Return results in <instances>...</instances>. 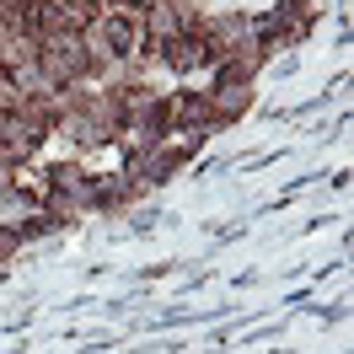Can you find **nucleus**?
Returning <instances> with one entry per match:
<instances>
[{"instance_id": "f257e3e1", "label": "nucleus", "mask_w": 354, "mask_h": 354, "mask_svg": "<svg viewBox=\"0 0 354 354\" xmlns=\"http://www.w3.org/2000/svg\"><path fill=\"white\" fill-rule=\"evenodd\" d=\"M81 44H86V54H91V70L151 59L140 11H129V6H102L97 17H86V22H81Z\"/></svg>"}, {"instance_id": "f03ea898", "label": "nucleus", "mask_w": 354, "mask_h": 354, "mask_svg": "<svg viewBox=\"0 0 354 354\" xmlns=\"http://www.w3.org/2000/svg\"><path fill=\"white\" fill-rule=\"evenodd\" d=\"M38 65H44V75L54 81V91L91 81V54H86V44H81V27H59V32L38 38Z\"/></svg>"}, {"instance_id": "7ed1b4c3", "label": "nucleus", "mask_w": 354, "mask_h": 354, "mask_svg": "<svg viewBox=\"0 0 354 354\" xmlns=\"http://www.w3.org/2000/svg\"><path fill=\"white\" fill-rule=\"evenodd\" d=\"M44 140H48V129L32 124L22 108L0 113V161H6V167H27L32 156L44 151Z\"/></svg>"}, {"instance_id": "20e7f679", "label": "nucleus", "mask_w": 354, "mask_h": 354, "mask_svg": "<svg viewBox=\"0 0 354 354\" xmlns=\"http://www.w3.org/2000/svg\"><path fill=\"white\" fill-rule=\"evenodd\" d=\"M194 32H199L204 44L215 48V59H225V54H242V48L252 44V11H221V17H204V11H199Z\"/></svg>"}, {"instance_id": "39448f33", "label": "nucleus", "mask_w": 354, "mask_h": 354, "mask_svg": "<svg viewBox=\"0 0 354 354\" xmlns=\"http://www.w3.org/2000/svg\"><path fill=\"white\" fill-rule=\"evenodd\" d=\"M161 65L172 70V75H199V70H209L215 65V48L204 44L199 32H183V38H167V44H156L151 48Z\"/></svg>"}, {"instance_id": "423d86ee", "label": "nucleus", "mask_w": 354, "mask_h": 354, "mask_svg": "<svg viewBox=\"0 0 354 354\" xmlns=\"http://www.w3.org/2000/svg\"><path fill=\"white\" fill-rule=\"evenodd\" d=\"M48 134H65L75 151H97V145H113V124H102L97 113L86 108H65L59 118H54V129Z\"/></svg>"}, {"instance_id": "0eeeda50", "label": "nucleus", "mask_w": 354, "mask_h": 354, "mask_svg": "<svg viewBox=\"0 0 354 354\" xmlns=\"http://www.w3.org/2000/svg\"><path fill=\"white\" fill-rule=\"evenodd\" d=\"M27 59H38V38L22 32V27H11V22H0V75L27 65Z\"/></svg>"}, {"instance_id": "6e6552de", "label": "nucleus", "mask_w": 354, "mask_h": 354, "mask_svg": "<svg viewBox=\"0 0 354 354\" xmlns=\"http://www.w3.org/2000/svg\"><path fill=\"white\" fill-rule=\"evenodd\" d=\"M22 225L17 221H0V263H6V258H17V252H22Z\"/></svg>"}, {"instance_id": "1a4fd4ad", "label": "nucleus", "mask_w": 354, "mask_h": 354, "mask_svg": "<svg viewBox=\"0 0 354 354\" xmlns=\"http://www.w3.org/2000/svg\"><path fill=\"white\" fill-rule=\"evenodd\" d=\"M11 172H17V167H6V161H0V204L11 199Z\"/></svg>"}, {"instance_id": "9d476101", "label": "nucleus", "mask_w": 354, "mask_h": 354, "mask_svg": "<svg viewBox=\"0 0 354 354\" xmlns=\"http://www.w3.org/2000/svg\"><path fill=\"white\" fill-rule=\"evenodd\" d=\"M108 6H129V11H145V6H156V0H108Z\"/></svg>"}]
</instances>
